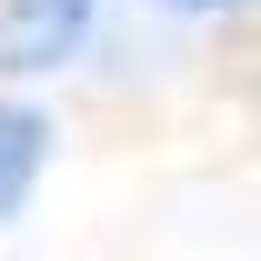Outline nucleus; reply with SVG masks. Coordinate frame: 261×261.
Listing matches in <instances>:
<instances>
[{"label":"nucleus","instance_id":"f257e3e1","mask_svg":"<svg viewBox=\"0 0 261 261\" xmlns=\"http://www.w3.org/2000/svg\"><path fill=\"white\" fill-rule=\"evenodd\" d=\"M91 40V0H10L0 10V70H61Z\"/></svg>","mask_w":261,"mask_h":261},{"label":"nucleus","instance_id":"f03ea898","mask_svg":"<svg viewBox=\"0 0 261 261\" xmlns=\"http://www.w3.org/2000/svg\"><path fill=\"white\" fill-rule=\"evenodd\" d=\"M40 161H50V121H40V111H20V100H0V221L31 201Z\"/></svg>","mask_w":261,"mask_h":261},{"label":"nucleus","instance_id":"7ed1b4c3","mask_svg":"<svg viewBox=\"0 0 261 261\" xmlns=\"http://www.w3.org/2000/svg\"><path fill=\"white\" fill-rule=\"evenodd\" d=\"M171 10H231V0H171Z\"/></svg>","mask_w":261,"mask_h":261}]
</instances>
